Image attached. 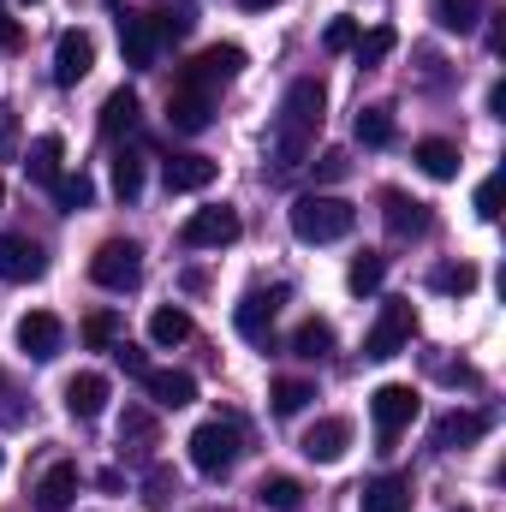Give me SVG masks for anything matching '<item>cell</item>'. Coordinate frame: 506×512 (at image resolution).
I'll list each match as a JSON object with an SVG mask.
<instances>
[{
    "label": "cell",
    "mask_w": 506,
    "mask_h": 512,
    "mask_svg": "<svg viewBox=\"0 0 506 512\" xmlns=\"http://www.w3.org/2000/svg\"><path fill=\"white\" fill-rule=\"evenodd\" d=\"M60 155H66V143H60L54 131H42V137L30 143V161H24L30 179H36V185H54V179H60Z\"/></svg>",
    "instance_id": "25"
},
{
    "label": "cell",
    "mask_w": 506,
    "mask_h": 512,
    "mask_svg": "<svg viewBox=\"0 0 506 512\" xmlns=\"http://www.w3.org/2000/svg\"><path fill=\"white\" fill-rule=\"evenodd\" d=\"M358 501H364V512H411V483L405 477H376V483L358 489Z\"/></svg>",
    "instance_id": "23"
},
{
    "label": "cell",
    "mask_w": 506,
    "mask_h": 512,
    "mask_svg": "<svg viewBox=\"0 0 506 512\" xmlns=\"http://www.w3.org/2000/svg\"><path fill=\"white\" fill-rule=\"evenodd\" d=\"M114 191H120V203H137V191H143V155H131V149L114 155Z\"/></svg>",
    "instance_id": "34"
},
{
    "label": "cell",
    "mask_w": 506,
    "mask_h": 512,
    "mask_svg": "<svg viewBox=\"0 0 506 512\" xmlns=\"http://www.w3.org/2000/svg\"><path fill=\"white\" fill-rule=\"evenodd\" d=\"M316 173H322V179H346V173H352V161H346V149H328Z\"/></svg>",
    "instance_id": "45"
},
{
    "label": "cell",
    "mask_w": 506,
    "mask_h": 512,
    "mask_svg": "<svg viewBox=\"0 0 506 512\" xmlns=\"http://www.w3.org/2000/svg\"><path fill=\"white\" fill-rule=\"evenodd\" d=\"M239 453H245L239 423L209 417V423H197V429H191V465H197L203 477H227V471L239 465Z\"/></svg>",
    "instance_id": "3"
},
{
    "label": "cell",
    "mask_w": 506,
    "mask_h": 512,
    "mask_svg": "<svg viewBox=\"0 0 506 512\" xmlns=\"http://www.w3.org/2000/svg\"><path fill=\"white\" fill-rule=\"evenodd\" d=\"M191 6H167V12H155V30H161V42H179V36H191Z\"/></svg>",
    "instance_id": "40"
},
{
    "label": "cell",
    "mask_w": 506,
    "mask_h": 512,
    "mask_svg": "<svg viewBox=\"0 0 506 512\" xmlns=\"http://www.w3.org/2000/svg\"><path fill=\"white\" fill-rule=\"evenodd\" d=\"M143 393H149L161 411H179V405L197 399V382H191L185 370H149V376H143Z\"/></svg>",
    "instance_id": "21"
},
{
    "label": "cell",
    "mask_w": 506,
    "mask_h": 512,
    "mask_svg": "<svg viewBox=\"0 0 506 512\" xmlns=\"http://www.w3.org/2000/svg\"><path fill=\"white\" fill-rule=\"evenodd\" d=\"M483 435H489V417H483V411H447V417L435 423V447H441V453L471 447V441H483Z\"/></svg>",
    "instance_id": "20"
},
{
    "label": "cell",
    "mask_w": 506,
    "mask_h": 512,
    "mask_svg": "<svg viewBox=\"0 0 506 512\" xmlns=\"http://www.w3.org/2000/svg\"><path fill=\"white\" fill-rule=\"evenodd\" d=\"M256 501H262V507H274V512H298V507H304V483H298V477H262Z\"/></svg>",
    "instance_id": "30"
},
{
    "label": "cell",
    "mask_w": 506,
    "mask_h": 512,
    "mask_svg": "<svg viewBox=\"0 0 506 512\" xmlns=\"http://www.w3.org/2000/svg\"><path fill=\"white\" fill-rule=\"evenodd\" d=\"M411 334H417V310H411V298H387L376 316V328H370V340H364V358H399L405 346H411Z\"/></svg>",
    "instance_id": "5"
},
{
    "label": "cell",
    "mask_w": 506,
    "mask_h": 512,
    "mask_svg": "<svg viewBox=\"0 0 506 512\" xmlns=\"http://www.w3.org/2000/svg\"><path fill=\"white\" fill-rule=\"evenodd\" d=\"M310 399H316V387H310V382H292V376H286V382H274V411H280V417H298Z\"/></svg>",
    "instance_id": "38"
},
{
    "label": "cell",
    "mask_w": 506,
    "mask_h": 512,
    "mask_svg": "<svg viewBox=\"0 0 506 512\" xmlns=\"http://www.w3.org/2000/svg\"><path fill=\"white\" fill-rule=\"evenodd\" d=\"M245 72V48L239 42H215V48H203L179 78H173V90H203V96H215L221 84H233Z\"/></svg>",
    "instance_id": "4"
},
{
    "label": "cell",
    "mask_w": 506,
    "mask_h": 512,
    "mask_svg": "<svg viewBox=\"0 0 506 512\" xmlns=\"http://www.w3.org/2000/svg\"><path fill=\"white\" fill-rule=\"evenodd\" d=\"M215 173H221V161H209V155H173L161 167V185H167V197H185V191H209Z\"/></svg>",
    "instance_id": "15"
},
{
    "label": "cell",
    "mask_w": 506,
    "mask_h": 512,
    "mask_svg": "<svg viewBox=\"0 0 506 512\" xmlns=\"http://www.w3.org/2000/svg\"><path fill=\"white\" fill-rule=\"evenodd\" d=\"M322 108H328V96H322L316 78H298V84L286 90V102H280V114H274V131H268V161H274V173H292V167L310 161L316 131H322Z\"/></svg>",
    "instance_id": "1"
},
{
    "label": "cell",
    "mask_w": 506,
    "mask_h": 512,
    "mask_svg": "<svg viewBox=\"0 0 506 512\" xmlns=\"http://www.w3.org/2000/svg\"><path fill=\"white\" fill-rule=\"evenodd\" d=\"M393 42H399V36H393V24H376L370 36H358V48H352V54H358V66H381V60L393 54Z\"/></svg>",
    "instance_id": "36"
},
{
    "label": "cell",
    "mask_w": 506,
    "mask_h": 512,
    "mask_svg": "<svg viewBox=\"0 0 506 512\" xmlns=\"http://www.w3.org/2000/svg\"><path fill=\"white\" fill-rule=\"evenodd\" d=\"M417 387H405V382H387V387H376L370 393V417H376V435H381V453L393 447V435L399 429H411L417 423Z\"/></svg>",
    "instance_id": "6"
},
{
    "label": "cell",
    "mask_w": 506,
    "mask_h": 512,
    "mask_svg": "<svg viewBox=\"0 0 506 512\" xmlns=\"http://www.w3.org/2000/svg\"><path fill=\"white\" fill-rule=\"evenodd\" d=\"M215 120V96H203V90H173L167 96V126L185 131V137H197V131H209Z\"/></svg>",
    "instance_id": "17"
},
{
    "label": "cell",
    "mask_w": 506,
    "mask_h": 512,
    "mask_svg": "<svg viewBox=\"0 0 506 512\" xmlns=\"http://www.w3.org/2000/svg\"><path fill=\"white\" fill-rule=\"evenodd\" d=\"M18 48H24V24L0 6V54H18Z\"/></svg>",
    "instance_id": "43"
},
{
    "label": "cell",
    "mask_w": 506,
    "mask_h": 512,
    "mask_svg": "<svg viewBox=\"0 0 506 512\" xmlns=\"http://www.w3.org/2000/svg\"><path fill=\"white\" fill-rule=\"evenodd\" d=\"M429 12L447 36H471L483 24V0H429Z\"/></svg>",
    "instance_id": "24"
},
{
    "label": "cell",
    "mask_w": 506,
    "mask_h": 512,
    "mask_svg": "<svg viewBox=\"0 0 506 512\" xmlns=\"http://www.w3.org/2000/svg\"><path fill=\"white\" fill-rule=\"evenodd\" d=\"M90 280L108 286V292H131V286L143 280V251H137L131 239H108L102 251L90 256Z\"/></svg>",
    "instance_id": "7"
},
{
    "label": "cell",
    "mask_w": 506,
    "mask_h": 512,
    "mask_svg": "<svg viewBox=\"0 0 506 512\" xmlns=\"http://www.w3.org/2000/svg\"><path fill=\"white\" fill-rule=\"evenodd\" d=\"M120 54H126V66H137V72L155 66V54H161L155 12H126V18H120Z\"/></svg>",
    "instance_id": "11"
},
{
    "label": "cell",
    "mask_w": 506,
    "mask_h": 512,
    "mask_svg": "<svg viewBox=\"0 0 506 512\" xmlns=\"http://www.w3.org/2000/svg\"><path fill=\"white\" fill-rule=\"evenodd\" d=\"M54 203H60L66 215L90 209V203H96V179H90V173H60V179H54Z\"/></svg>",
    "instance_id": "28"
},
{
    "label": "cell",
    "mask_w": 506,
    "mask_h": 512,
    "mask_svg": "<svg viewBox=\"0 0 506 512\" xmlns=\"http://www.w3.org/2000/svg\"><path fill=\"white\" fill-rule=\"evenodd\" d=\"M179 495V477L167 471V465H149V477H143V507L149 512H161L167 501Z\"/></svg>",
    "instance_id": "35"
},
{
    "label": "cell",
    "mask_w": 506,
    "mask_h": 512,
    "mask_svg": "<svg viewBox=\"0 0 506 512\" xmlns=\"http://www.w3.org/2000/svg\"><path fill=\"white\" fill-rule=\"evenodd\" d=\"M429 286H435V292H459V298H465V292L477 286V268H471V262H447V268H435V274H429Z\"/></svg>",
    "instance_id": "37"
},
{
    "label": "cell",
    "mask_w": 506,
    "mask_h": 512,
    "mask_svg": "<svg viewBox=\"0 0 506 512\" xmlns=\"http://www.w3.org/2000/svg\"><path fill=\"white\" fill-rule=\"evenodd\" d=\"M352 131H358L364 149H387V143H393V114H387V108H364Z\"/></svg>",
    "instance_id": "33"
},
{
    "label": "cell",
    "mask_w": 506,
    "mask_h": 512,
    "mask_svg": "<svg viewBox=\"0 0 506 512\" xmlns=\"http://www.w3.org/2000/svg\"><path fill=\"white\" fill-rule=\"evenodd\" d=\"M381 203H387V233H393V239H423V233L435 227L429 203H417V197H405V191H387Z\"/></svg>",
    "instance_id": "16"
},
{
    "label": "cell",
    "mask_w": 506,
    "mask_h": 512,
    "mask_svg": "<svg viewBox=\"0 0 506 512\" xmlns=\"http://www.w3.org/2000/svg\"><path fill=\"white\" fill-rule=\"evenodd\" d=\"M114 364H120V370H126V376H137V382H143V376H149V358H143V352H137V346H131V340H120V346H114Z\"/></svg>",
    "instance_id": "42"
},
{
    "label": "cell",
    "mask_w": 506,
    "mask_h": 512,
    "mask_svg": "<svg viewBox=\"0 0 506 512\" xmlns=\"http://www.w3.org/2000/svg\"><path fill=\"white\" fill-rule=\"evenodd\" d=\"M72 501H78V465L60 459V465H48L42 483H36V512H72Z\"/></svg>",
    "instance_id": "18"
},
{
    "label": "cell",
    "mask_w": 506,
    "mask_h": 512,
    "mask_svg": "<svg viewBox=\"0 0 506 512\" xmlns=\"http://www.w3.org/2000/svg\"><path fill=\"white\" fill-rule=\"evenodd\" d=\"M352 227H358V209H352L346 197L304 191V197L292 203V233H298L304 245H334V239H346Z\"/></svg>",
    "instance_id": "2"
},
{
    "label": "cell",
    "mask_w": 506,
    "mask_h": 512,
    "mask_svg": "<svg viewBox=\"0 0 506 512\" xmlns=\"http://www.w3.org/2000/svg\"><path fill=\"white\" fill-rule=\"evenodd\" d=\"M60 340H66V328H60V316H54V310H30V316L18 322V352H30L36 364L60 358Z\"/></svg>",
    "instance_id": "14"
},
{
    "label": "cell",
    "mask_w": 506,
    "mask_h": 512,
    "mask_svg": "<svg viewBox=\"0 0 506 512\" xmlns=\"http://www.w3.org/2000/svg\"><path fill=\"white\" fill-rule=\"evenodd\" d=\"M179 239L191 245V251H221V245H233L239 239V215L221 203V209H197L185 227H179Z\"/></svg>",
    "instance_id": "8"
},
{
    "label": "cell",
    "mask_w": 506,
    "mask_h": 512,
    "mask_svg": "<svg viewBox=\"0 0 506 512\" xmlns=\"http://www.w3.org/2000/svg\"><path fill=\"white\" fill-rule=\"evenodd\" d=\"M0 465H6V453H0Z\"/></svg>",
    "instance_id": "48"
},
{
    "label": "cell",
    "mask_w": 506,
    "mask_h": 512,
    "mask_svg": "<svg viewBox=\"0 0 506 512\" xmlns=\"http://www.w3.org/2000/svg\"><path fill=\"white\" fill-rule=\"evenodd\" d=\"M381 280H387V256H381V251H364L352 268H346V286H352L358 298H364V292H376Z\"/></svg>",
    "instance_id": "32"
},
{
    "label": "cell",
    "mask_w": 506,
    "mask_h": 512,
    "mask_svg": "<svg viewBox=\"0 0 506 512\" xmlns=\"http://www.w3.org/2000/svg\"><path fill=\"white\" fill-rule=\"evenodd\" d=\"M120 334H126V316H120V310H90V316H84V346H90V352H114Z\"/></svg>",
    "instance_id": "26"
},
{
    "label": "cell",
    "mask_w": 506,
    "mask_h": 512,
    "mask_svg": "<svg viewBox=\"0 0 506 512\" xmlns=\"http://www.w3.org/2000/svg\"><path fill=\"white\" fill-rule=\"evenodd\" d=\"M459 512H471V507H459Z\"/></svg>",
    "instance_id": "49"
},
{
    "label": "cell",
    "mask_w": 506,
    "mask_h": 512,
    "mask_svg": "<svg viewBox=\"0 0 506 512\" xmlns=\"http://www.w3.org/2000/svg\"><path fill=\"white\" fill-rule=\"evenodd\" d=\"M137 90H114L108 102H102V137H126V131H137Z\"/></svg>",
    "instance_id": "27"
},
{
    "label": "cell",
    "mask_w": 506,
    "mask_h": 512,
    "mask_svg": "<svg viewBox=\"0 0 506 512\" xmlns=\"http://www.w3.org/2000/svg\"><path fill=\"white\" fill-rule=\"evenodd\" d=\"M239 6H245V12H268V6H274V0H239Z\"/></svg>",
    "instance_id": "46"
},
{
    "label": "cell",
    "mask_w": 506,
    "mask_h": 512,
    "mask_svg": "<svg viewBox=\"0 0 506 512\" xmlns=\"http://www.w3.org/2000/svg\"><path fill=\"white\" fill-rule=\"evenodd\" d=\"M411 161H417L429 179H459V143H447V137H423V143L411 149Z\"/></svg>",
    "instance_id": "22"
},
{
    "label": "cell",
    "mask_w": 506,
    "mask_h": 512,
    "mask_svg": "<svg viewBox=\"0 0 506 512\" xmlns=\"http://www.w3.org/2000/svg\"><path fill=\"white\" fill-rule=\"evenodd\" d=\"M495 191H501V179H495V173H489V179H483V185H477V197H471V203H477V215H483V221H495V215H501V209H495Z\"/></svg>",
    "instance_id": "44"
},
{
    "label": "cell",
    "mask_w": 506,
    "mask_h": 512,
    "mask_svg": "<svg viewBox=\"0 0 506 512\" xmlns=\"http://www.w3.org/2000/svg\"><path fill=\"white\" fill-rule=\"evenodd\" d=\"M298 447H304V459H316V465H340L346 447H352V423H346V417H316Z\"/></svg>",
    "instance_id": "13"
},
{
    "label": "cell",
    "mask_w": 506,
    "mask_h": 512,
    "mask_svg": "<svg viewBox=\"0 0 506 512\" xmlns=\"http://www.w3.org/2000/svg\"><path fill=\"white\" fill-rule=\"evenodd\" d=\"M120 441H137V447H149V441H155V417H149L143 405H131L126 417H120Z\"/></svg>",
    "instance_id": "39"
},
{
    "label": "cell",
    "mask_w": 506,
    "mask_h": 512,
    "mask_svg": "<svg viewBox=\"0 0 506 512\" xmlns=\"http://www.w3.org/2000/svg\"><path fill=\"white\" fill-rule=\"evenodd\" d=\"M66 411H72L78 423L102 417V411H108V376H96V370L72 376V382H66Z\"/></svg>",
    "instance_id": "19"
},
{
    "label": "cell",
    "mask_w": 506,
    "mask_h": 512,
    "mask_svg": "<svg viewBox=\"0 0 506 512\" xmlns=\"http://www.w3.org/2000/svg\"><path fill=\"white\" fill-rule=\"evenodd\" d=\"M48 274V256L36 239H24V233H0V280L6 286H24V280H42Z\"/></svg>",
    "instance_id": "9"
},
{
    "label": "cell",
    "mask_w": 506,
    "mask_h": 512,
    "mask_svg": "<svg viewBox=\"0 0 506 512\" xmlns=\"http://www.w3.org/2000/svg\"><path fill=\"white\" fill-rule=\"evenodd\" d=\"M280 304H286V286H268V292L256 286V292H245V298H239L233 328H239L251 346H262V340H268V328H274V310H280Z\"/></svg>",
    "instance_id": "10"
},
{
    "label": "cell",
    "mask_w": 506,
    "mask_h": 512,
    "mask_svg": "<svg viewBox=\"0 0 506 512\" xmlns=\"http://www.w3.org/2000/svg\"><path fill=\"white\" fill-rule=\"evenodd\" d=\"M149 340H155V346H185V340H191V316H185L179 304L155 310V316H149Z\"/></svg>",
    "instance_id": "29"
},
{
    "label": "cell",
    "mask_w": 506,
    "mask_h": 512,
    "mask_svg": "<svg viewBox=\"0 0 506 512\" xmlns=\"http://www.w3.org/2000/svg\"><path fill=\"white\" fill-rule=\"evenodd\" d=\"M0 203H6V185H0Z\"/></svg>",
    "instance_id": "47"
},
{
    "label": "cell",
    "mask_w": 506,
    "mask_h": 512,
    "mask_svg": "<svg viewBox=\"0 0 506 512\" xmlns=\"http://www.w3.org/2000/svg\"><path fill=\"white\" fill-rule=\"evenodd\" d=\"M358 36H364V30H358V24H352V18H334V24H328V36H322V42H328V48H334V54H346V48H358Z\"/></svg>",
    "instance_id": "41"
},
{
    "label": "cell",
    "mask_w": 506,
    "mask_h": 512,
    "mask_svg": "<svg viewBox=\"0 0 506 512\" xmlns=\"http://www.w3.org/2000/svg\"><path fill=\"white\" fill-rule=\"evenodd\" d=\"M328 352H334V328H328V322H304V328L292 334V358L316 364V358H328Z\"/></svg>",
    "instance_id": "31"
},
{
    "label": "cell",
    "mask_w": 506,
    "mask_h": 512,
    "mask_svg": "<svg viewBox=\"0 0 506 512\" xmlns=\"http://www.w3.org/2000/svg\"><path fill=\"white\" fill-rule=\"evenodd\" d=\"M90 66H96V42H90L84 30H66V36L54 42V84L72 90V84L90 78Z\"/></svg>",
    "instance_id": "12"
}]
</instances>
